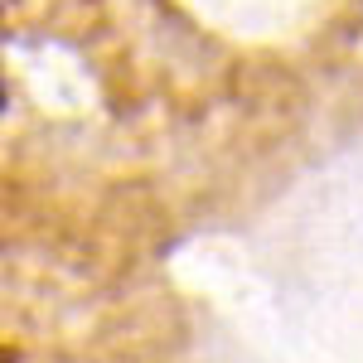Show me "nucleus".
<instances>
[{
  "label": "nucleus",
  "mask_w": 363,
  "mask_h": 363,
  "mask_svg": "<svg viewBox=\"0 0 363 363\" xmlns=\"http://www.w3.org/2000/svg\"><path fill=\"white\" fill-rule=\"evenodd\" d=\"M5 102H10V92H5V83H0V112H5Z\"/></svg>",
  "instance_id": "obj_1"
}]
</instances>
